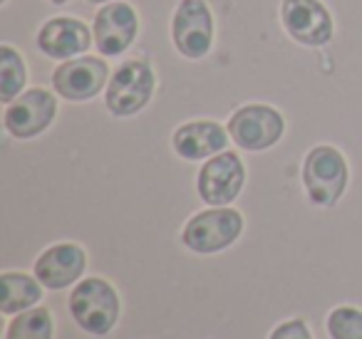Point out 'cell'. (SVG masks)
<instances>
[{
	"mask_svg": "<svg viewBox=\"0 0 362 339\" xmlns=\"http://www.w3.org/2000/svg\"><path fill=\"white\" fill-rule=\"evenodd\" d=\"M70 312L85 332L107 334L119 319V297L107 280L87 278L72 290Z\"/></svg>",
	"mask_w": 362,
	"mask_h": 339,
	"instance_id": "cell-2",
	"label": "cell"
},
{
	"mask_svg": "<svg viewBox=\"0 0 362 339\" xmlns=\"http://www.w3.org/2000/svg\"><path fill=\"white\" fill-rule=\"evenodd\" d=\"M25 85V62L11 45H0V102L11 105Z\"/></svg>",
	"mask_w": 362,
	"mask_h": 339,
	"instance_id": "cell-16",
	"label": "cell"
},
{
	"mask_svg": "<svg viewBox=\"0 0 362 339\" xmlns=\"http://www.w3.org/2000/svg\"><path fill=\"white\" fill-rule=\"evenodd\" d=\"M283 117L268 105H246L228 119V134L241 149L263 151L283 136Z\"/></svg>",
	"mask_w": 362,
	"mask_h": 339,
	"instance_id": "cell-6",
	"label": "cell"
},
{
	"mask_svg": "<svg viewBox=\"0 0 362 339\" xmlns=\"http://www.w3.org/2000/svg\"><path fill=\"white\" fill-rule=\"evenodd\" d=\"M6 339H52V317L45 307L21 312L8 324Z\"/></svg>",
	"mask_w": 362,
	"mask_h": 339,
	"instance_id": "cell-17",
	"label": "cell"
},
{
	"mask_svg": "<svg viewBox=\"0 0 362 339\" xmlns=\"http://www.w3.org/2000/svg\"><path fill=\"white\" fill-rule=\"evenodd\" d=\"M136 13L129 3H110L95 16V42L102 55H122L134 42Z\"/></svg>",
	"mask_w": 362,
	"mask_h": 339,
	"instance_id": "cell-11",
	"label": "cell"
},
{
	"mask_svg": "<svg viewBox=\"0 0 362 339\" xmlns=\"http://www.w3.org/2000/svg\"><path fill=\"white\" fill-rule=\"evenodd\" d=\"M52 3H57V6H62V3H67V0H52Z\"/></svg>",
	"mask_w": 362,
	"mask_h": 339,
	"instance_id": "cell-21",
	"label": "cell"
},
{
	"mask_svg": "<svg viewBox=\"0 0 362 339\" xmlns=\"http://www.w3.org/2000/svg\"><path fill=\"white\" fill-rule=\"evenodd\" d=\"M57 112V100L47 90H28L6 109V129L16 139H30L52 124Z\"/></svg>",
	"mask_w": 362,
	"mask_h": 339,
	"instance_id": "cell-9",
	"label": "cell"
},
{
	"mask_svg": "<svg viewBox=\"0 0 362 339\" xmlns=\"http://www.w3.org/2000/svg\"><path fill=\"white\" fill-rule=\"evenodd\" d=\"M85 250L75 243H57L35 260V278L47 290L70 287L85 273Z\"/></svg>",
	"mask_w": 362,
	"mask_h": 339,
	"instance_id": "cell-12",
	"label": "cell"
},
{
	"mask_svg": "<svg viewBox=\"0 0 362 339\" xmlns=\"http://www.w3.org/2000/svg\"><path fill=\"white\" fill-rule=\"evenodd\" d=\"M228 144L226 131L216 121H189L174 131V149L189 161H199L223 151Z\"/></svg>",
	"mask_w": 362,
	"mask_h": 339,
	"instance_id": "cell-14",
	"label": "cell"
},
{
	"mask_svg": "<svg viewBox=\"0 0 362 339\" xmlns=\"http://www.w3.org/2000/svg\"><path fill=\"white\" fill-rule=\"evenodd\" d=\"M92 6H100V3H110V0H90Z\"/></svg>",
	"mask_w": 362,
	"mask_h": 339,
	"instance_id": "cell-20",
	"label": "cell"
},
{
	"mask_svg": "<svg viewBox=\"0 0 362 339\" xmlns=\"http://www.w3.org/2000/svg\"><path fill=\"white\" fill-rule=\"evenodd\" d=\"M154 92V72L146 62L129 60L117 67L107 85V109L115 117H132L144 109Z\"/></svg>",
	"mask_w": 362,
	"mask_h": 339,
	"instance_id": "cell-4",
	"label": "cell"
},
{
	"mask_svg": "<svg viewBox=\"0 0 362 339\" xmlns=\"http://www.w3.org/2000/svg\"><path fill=\"white\" fill-rule=\"evenodd\" d=\"M90 28L75 18H55L47 20L37 32V47L52 60H67L87 52L90 47Z\"/></svg>",
	"mask_w": 362,
	"mask_h": 339,
	"instance_id": "cell-13",
	"label": "cell"
},
{
	"mask_svg": "<svg viewBox=\"0 0 362 339\" xmlns=\"http://www.w3.org/2000/svg\"><path fill=\"white\" fill-rule=\"evenodd\" d=\"M332 339H362V312L355 307H335L327 317Z\"/></svg>",
	"mask_w": 362,
	"mask_h": 339,
	"instance_id": "cell-18",
	"label": "cell"
},
{
	"mask_svg": "<svg viewBox=\"0 0 362 339\" xmlns=\"http://www.w3.org/2000/svg\"><path fill=\"white\" fill-rule=\"evenodd\" d=\"M174 47L189 60H199L211 50L214 18L204 0H181L171 23Z\"/></svg>",
	"mask_w": 362,
	"mask_h": 339,
	"instance_id": "cell-5",
	"label": "cell"
},
{
	"mask_svg": "<svg viewBox=\"0 0 362 339\" xmlns=\"http://www.w3.org/2000/svg\"><path fill=\"white\" fill-rule=\"evenodd\" d=\"M110 67L100 57H80V60H67L52 72V87L57 95L70 102H85L100 95L105 87Z\"/></svg>",
	"mask_w": 362,
	"mask_h": 339,
	"instance_id": "cell-10",
	"label": "cell"
},
{
	"mask_svg": "<svg viewBox=\"0 0 362 339\" xmlns=\"http://www.w3.org/2000/svg\"><path fill=\"white\" fill-rule=\"evenodd\" d=\"M271 339H313V337L303 319H291V322H283L281 327L273 329Z\"/></svg>",
	"mask_w": 362,
	"mask_h": 339,
	"instance_id": "cell-19",
	"label": "cell"
},
{
	"mask_svg": "<svg viewBox=\"0 0 362 339\" xmlns=\"http://www.w3.org/2000/svg\"><path fill=\"white\" fill-rule=\"evenodd\" d=\"M40 280L30 278L25 273H3L0 278V287H3V302L0 309L6 314L25 312L28 307L40 302L42 287Z\"/></svg>",
	"mask_w": 362,
	"mask_h": 339,
	"instance_id": "cell-15",
	"label": "cell"
},
{
	"mask_svg": "<svg viewBox=\"0 0 362 339\" xmlns=\"http://www.w3.org/2000/svg\"><path fill=\"white\" fill-rule=\"evenodd\" d=\"M246 181V171L238 159V154L233 151H221L214 159H209L204 164V169L199 171V196L204 203L209 206H226L231 201L238 198Z\"/></svg>",
	"mask_w": 362,
	"mask_h": 339,
	"instance_id": "cell-7",
	"label": "cell"
},
{
	"mask_svg": "<svg viewBox=\"0 0 362 339\" xmlns=\"http://www.w3.org/2000/svg\"><path fill=\"white\" fill-rule=\"evenodd\" d=\"M303 184H305L308 198L315 206H322V208L335 206L347 186L345 156L335 146L327 144L310 149L303 164Z\"/></svg>",
	"mask_w": 362,
	"mask_h": 339,
	"instance_id": "cell-1",
	"label": "cell"
},
{
	"mask_svg": "<svg viewBox=\"0 0 362 339\" xmlns=\"http://www.w3.org/2000/svg\"><path fill=\"white\" fill-rule=\"evenodd\" d=\"M281 18L288 35L300 45L320 47L332 37V18L317 0H283Z\"/></svg>",
	"mask_w": 362,
	"mask_h": 339,
	"instance_id": "cell-8",
	"label": "cell"
},
{
	"mask_svg": "<svg viewBox=\"0 0 362 339\" xmlns=\"http://www.w3.org/2000/svg\"><path fill=\"white\" fill-rule=\"evenodd\" d=\"M243 230V218L238 210L233 208H211L204 213L194 215L187 223L181 240L189 250L194 253H218V250L228 248L233 240H238Z\"/></svg>",
	"mask_w": 362,
	"mask_h": 339,
	"instance_id": "cell-3",
	"label": "cell"
}]
</instances>
